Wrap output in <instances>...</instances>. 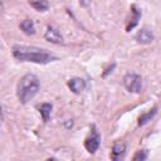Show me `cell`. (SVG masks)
Segmentation results:
<instances>
[{
	"label": "cell",
	"mask_w": 161,
	"mask_h": 161,
	"mask_svg": "<svg viewBox=\"0 0 161 161\" xmlns=\"http://www.w3.org/2000/svg\"><path fill=\"white\" fill-rule=\"evenodd\" d=\"M13 55L15 59L20 62H33L38 64H47L49 62L57 60V57L53 55L47 49L28 47V45H14Z\"/></svg>",
	"instance_id": "1"
},
{
	"label": "cell",
	"mask_w": 161,
	"mask_h": 161,
	"mask_svg": "<svg viewBox=\"0 0 161 161\" xmlns=\"http://www.w3.org/2000/svg\"><path fill=\"white\" fill-rule=\"evenodd\" d=\"M38 91H39V79L36 78V75L28 73L24 77H21V79L19 80L16 96H18L19 101L23 104H25L30 99L34 98V96L38 93Z\"/></svg>",
	"instance_id": "2"
},
{
	"label": "cell",
	"mask_w": 161,
	"mask_h": 161,
	"mask_svg": "<svg viewBox=\"0 0 161 161\" xmlns=\"http://www.w3.org/2000/svg\"><path fill=\"white\" fill-rule=\"evenodd\" d=\"M123 86L128 92L140 93L142 89V78L136 73H127L123 77Z\"/></svg>",
	"instance_id": "3"
},
{
	"label": "cell",
	"mask_w": 161,
	"mask_h": 161,
	"mask_svg": "<svg viewBox=\"0 0 161 161\" xmlns=\"http://www.w3.org/2000/svg\"><path fill=\"white\" fill-rule=\"evenodd\" d=\"M99 142H101V136L98 133V131L96 130V126H92V132L91 136H88L84 141V147L89 153H94L98 147H99Z\"/></svg>",
	"instance_id": "4"
},
{
	"label": "cell",
	"mask_w": 161,
	"mask_h": 161,
	"mask_svg": "<svg viewBox=\"0 0 161 161\" xmlns=\"http://www.w3.org/2000/svg\"><path fill=\"white\" fill-rule=\"evenodd\" d=\"M44 38H45L48 42H50V43H55V44L63 43V38H62L60 33H59L55 28H53V26H48V28H47V31H45V34H44Z\"/></svg>",
	"instance_id": "5"
},
{
	"label": "cell",
	"mask_w": 161,
	"mask_h": 161,
	"mask_svg": "<svg viewBox=\"0 0 161 161\" xmlns=\"http://www.w3.org/2000/svg\"><path fill=\"white\" fill-rule=\"evenodd\" d=\"M135 38H136L137 43H140V44H150L153 40V34L148 29L143 28V29H141V30L137 31V34H136Z\"/></svg>",
	"instance_id": "6"
},
{
	"label": "cell",
	"mask_w": 161,
	"mask_h": 161,
	"mask_svg": "<svg viewBox=\"0 0 161 161\" xmlns=\"http://www.w3.org/2000/svg\"><path fill=\"white\" fill-rule=\"evenodd\" d=\"M126 153V145L123 142H116L111 151V158L112 160H121L123 158Z\"/></svg>",
	"instance_id": "7"
},
{
	"label": "cell",
	"mask_w": 161,
	"mask_h": 161,
	"mask_svg": "<svg viewBox=\"0 0 161 161\" xmlns=\"http://www.w3.org/2000/svg\"><path fill=\"white\" fill-rule=\"evenodd\" d=\"M68 87L70 88V91L75 94L80 93L82 91H84L86 88V82L82 79V78H73L68 82Z\"/></svg>",
	"instance_id": "8"
},
{
	"label": "cell",
	"mask_w": 161,
	"mask_h": 161,
	"mask_svg": "<svg viewBox=\"0 0 161 161\" xmlns=\"http://www.w3.org/2000/svg\"><path fill=\"white\" fill-rule=\"evenodd\" d=\"M131 13L133 14V16L131 18V21L128 23V25L126 28V31H131V29H133L138 24V20L141 18V11H140V9L136 5H132L131 6Z\"/></svg>",
	"instance_id": "9"
},
{
	"label": "cell",
	"mask_w": 161,
	"mask_h": 161,
	"mask_svg": "<svg viewBox=\"0 0 161 161\" xmlns=\"http://www.w3.org/2000/svg\"><path fill=\"white\" fill-rule=\"evenodd\" d=\"M20 29H21L25 34H28V35L35 33L34 23H33V20H30V19H25V20H23V21L20 23Z\"/></svg>",
	"instance_id": "10"
},
{
	"label": "cell",
	"mask_w": 161,
	"mask_h": 161,
	"mask_svg": "<svg viewBox=\"0 0 161 161\" xmlns=\"http://www.w3.org/2000/svg\"><path fill=\"white\" fill-rule=\"evenodd\" d=\"M156 112H157V108H156V107H153V108H152V109H150L148 112H146V113L141 114V116L138 117V126H143V125H146L148 121H151V118L156 114Z\"/></svg>",
	"instance_id": "11"
},
{
	"label": "cell",
	"mask_w": 161,
	"mask_h": 161,
	"mask_svg": "<svg viewBox=\"0 0 161 161\" xmlns=\"http://www.w3.org/2000/svg\"><path fill=\"white\" fill-rule=\"evenodd\" d=\"M39 112L43 116V119L47 122L49 119V116H50V112H52V104L50 103H43V104H40L39 106Z\"/></svg>",
	"instance_id": "12"
},
{
	"label": "cell",
	"mask_w": 161,
	"mask_h": 161,
	"mask_svg": "<svg viewBox=\"0 0 161 161\" xmlns=\"http://www.w3.org/2000/svg\"><path fill=\"white\" fill-rule=\"evenodd\" d=\"M30 5L38 11L48 10V0H33V1H30Z\"/></svg>",
	"instance_id": "13"
},
{
	"label": "cell",
	"mask_w": 161,
	"mask_h": 161,
	"mask_svg": "<svg viewBox=\"0 0 161 161\" xmlns=\"http://www.w3.org/2000/svg\"><path fill=\"white\" fill-rule=\"evenodd\" d=\"M146 158H147V151H146V150H140V151H137L136 155L133 156V160H135V161H138V160L143 161V160H146Z\"/></svg>",
	"instance_id": "14"
},
{
	"label": "cell",
	"mask_w": 161,
	"mask_h": 161,
	"mask_svg": "<svg viewBox=\"0 0 161 161\" xmlns=\"http://www.w3.org/2000/svg\"><path fill=\"white\" fill-rule=\"evenodd\" d=\"M79 3L82 6H88L91 4V0H79Z\"/></svg>",
	"instance_id": "15"
}]
</instances>
